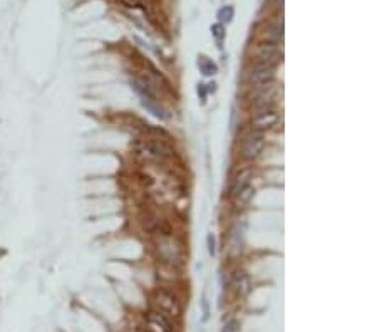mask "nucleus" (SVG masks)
<instances>
[{"instance_id":"nucleus-8","label":"nucleus","mask_w":377,"mask_h":332,"mask_svg":"<svg viewBox=\"0 0 377 332\" xmlns=\"http://www.w3.org/2000/svg\"><path fill=\"white\" fill-rule=\"evenodd\" d=\"M253 195H255V188H253V185H247L245 188H241L240 191H236V193H233V200H235V205L238 206V208H243V206H247L248 203L251 202V198H253Z\"/></svg>"},{"instance_id":"nucleus-9","label":"nucleus","mask_w":377,"mask_h":332,"mask_svg":"<svg viewBox=\"0 0 377 332\" xmlns=\"http://www.w3.org/2000/svg\"><path fill=\"white\" fill-rule=\"evenodd\" d=\"M251 180H253V171L251 170H245V171H241V173L236 176V180H235V183H233V190L232 191L233 193H236V191H240L241 188H245L247 185H250L251 183Z\"/></svg>"},{"instance_id":"nucleus-4","label":"nucleus","mask_w":377,"mask_h":332,"mask_svg":"<svg viewBox=\"0 0 377 332\" xmlns=\"http://www.w3.org/2000/svg\"><path fill=\"white\" fill-rule=\"evenodd\" d=\"M141 151L144 153L146 156H149V158H156V159H163V158H166V156L171 155V149L158 140L142 141Z\"/></svg>"},{"instance_id":"nucleus-6","label":"nucleus","mask_w":377,"mask_h":332,"mask_svg":"<svg viewBox=\"0 0 377 332\" xmlns=\"http://www.w3.org/2000/svg\"><path fill=\"white\" fill-rule=\"evenodd\" d=\"M278 121V114L275 111H263V112H258L257 118L251 121V127L255 131H265L268 127H272L275 123Z\"/></svg>"},{"instance_id":"nucleus-11","label":"nucleus","mask_w":377,"mask_h":332,"mask_svg":"<svg viewBox=\"0 0 377 332\" xmlns=\"http://www.w3.org/2000/svg\"><path fill=\"white\" fill-rule=\"evenodd\" d=\"M213 31H215V35H217L218 39H221V27L217 25V27H213Z\"/></svg>"},{"instance_id":"nucleus-7","label":"nucleus","mask_w":377,"mask_h":332,"mask_svg":"<svg viewBox=\"0 0 377 332\" xmlns=\"http://www.w3.org/2000/svg\"><path fill=\"white\" fill-rule=\"evenodd\" d=\"M233 289H235L236 295L245 297L250 292V279L245 272H236L233 277Z\"/></svg>"},{"instance_id":"nucleus-10","label":"nucleus","mask_w":377,"mask_h":332,"mask_svg":"<svg viewBox=\"0 0 377 332\" xmlns=\"http://www.w3.org/2000/svg\"><path fill=\"white\" fill-rule=\"evenodd\" d=\"M201 67H203V72L204 74H211V72H215L217 71V67H215V64H211V63H206V61H201Z\"/></svg>"},{"instance_id":"nucleus-3","label":"nucleus","mask_w":377,"mask_h":332,"mask_svg":"<svg viewBox=\"0 0 377 332\" xmlns=\"http://www.w3.org/2000/svg\"><path fill=\"white\" fill-rule=\"evenodd\" d=\"M144 320L149 332H174V326L171 319L159 311H149L144 316Z\"/></svg>"},{"instance_id":"nucleus-5","label":"nucleus","mask_w":377,"mask_h":332,"mask_svg":"<svg viewBox=\"0 0 377 332\" xmlns=\"http://www.w3.org/2000/svg\"><path fill=\"white\" fill-rule=\"evenodd\" d=\"M273 71H275L273 67L257 64L255 71L251 72V76H250L251 84H255V86H258V87H265L267 84H270V81L273 79Z\"/></svg>"},{"instance_id":"nucleus-1","label":"nucleus","mask_w":377,"mask_h":332,"mask_svg":"<svg viewBox=\"0 0 377 332\" xmlns=\"http://www.w3.org/2000/svg\"><path fill=\"white\" fill-rule=\"evenodd\" d=\"M155 305H156V311H159L161 314L168 316L170 319L173 317H179L181 316V302L178 300V297L174 294L168 290H158L155 295Z\"/></svg>"},{"instance_id":"nucleus-2","label":"nucleus","mask_w":377,"mask_h":332,"mask_svg":"<svg viewBox=\"0 0 377 332\" xmlns=\"http://www.w3.org/2000/svg\"><path fill=\"white\" fill-rule=\"evenodd\" d=\"M263 148H265V134L262 131H251L243 141V158L245 159H257L260 155H262Z\"/></svg>"},{"instance_id":"nucleus-12","label":"nucleus","mask_w":377,"mask_h":332,"mask_svg":"<svg viewBox=\"0 0 377 332\" xmlns=\"http://www.w3.org/2000/svg\"><path fill=\"white\" fill-rule=\"evenodd\" d=\"M134 332H149V331H148V329H142V327H138V329L134 331Z\"/></svg>"}]
</instances>
